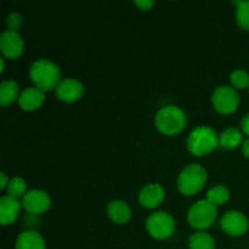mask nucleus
Instances as JSON below:
<instances>
[{
    "label": "nucleus",
    "mask_w": 249,
    "mask_h": 249,
    "mask_svg": "<svg viewBox=\"0 0 249 249\" xmlns=\"http://www.w3.org/2000/svg\"><path fill=\"white\" fill-rule=\"evenodd\" d=\"M29 77L41 91H50L57 88L61 82V72L57 65L51 61L41 58L36 61L29 70Z\"/></svg>",
    "instance_id": "f257e3e1"
},
{
    "label": "nucleus",
    "mask_w": 249,
    "mask_h": 249,
    "mask_svg": "<svg viewBox=\"0 0 249 249\" xmlns=\"http://www.w3.org/2000/svg\"><path fill=\"white\" fill-rule=\"evenodd\" d=\"M219 136L214 129L209 126H197L191 131L187 139V150L195 156H206L214 151L218 146Z\"/></svg>",
    "instance_id": "f03ea898"
},
{
    "label": "nucleus",
    "mask_w": 249,
    "mask_h": 249,
    "mask_svg": "<svg viewBox=\"0 0 249 249\" xmlns=\"http://www.w3.org/2000/svg\"><path fill=\"white\" fill-rule=\"evenodd\" d=\"M156 126L165 135H177L186 125V114L177 106H165L158 111L155 119Z\"/></svg>",
    "instance_id": "7ed1b4c3"
},
{
    "label": "nucleus",
    "mask_w": 249,
    "mask_h": 249,
    "mask_svg": "<svg viewBox=\"0 0 249 249\" xmlns=\"http://www.w3.org/2000/svg\"><path fill=\"white\" fill-rule=\"evenodd\" d=\"M207 181V172L199 164L185 167L178 178V189L185 196H192L203 189Z\"/></svg>",
    "instance_id": "20e7f679"
},
{
    "label": "nucleus",
    "mask_w": 249,
    "mask_h": 249,
    "mask_svg": "<svg viewBox=\"0 0 249 249\" xmlns=\"http://www.w3.org/2000/svg\"><path fill=\"white\" fill-rule=\"evenodd\" d=\"M216 216H218V209L215 204L211 203L208 199H202V201L196 202L190 208L187 220L192 228L203 230V229H208L214 223Z\"/></svg>",
    "instance_id": "39448f33"
},
{
    "label": "nucleus",
    "mask_w": 249,
    "mask_h": 249,
    "mask_svg": "<svg viewBox=\"0 0 249 249\" xmlns=\"http://www.w3.org/2000/svg\"><path fill=\"white\" fill-rule=\"evenodd\" d=\"M146 228L152 237L157 240H165L174 232L175 221L167 212H156L148 216Z\"/></svg>",
    "instance_id": "423d86ee"
},
{
    "label": "nucleus",
    "mask_w": 249,
    "mask_h": 249,
    "mask_svg": "<svg viewBox=\"0 0 249 249\" xmlns=\"http://www.w3.org/2000/svg\"><path fill=\"white\" fill-rule=\"evenodd\" d=\"M212 102H213L214 108L219 113L230 114L237 109L238 104H240V96L233 88L223 85V87L215 89L213 96H212Z\"/></svg>",
    "instance_id": "0eeeda50"
},
{
    "label": "nucleus",
    "mask_w": 249,
    "mask_h": 249,
    "mask_svg": "<svg viewBox=\"0 0 249 249\" xmlns=\"http://www.w3.org/2000/svg\"><path fill=\"white\" fill-rule=\"evenodd\" d=\"M0 50L7 58H18L23 53L24 43L22 36L17 32L5 31L0 36Z\"/></svg>",
    "instance_id": "6e6552de"
},
{
    "label": "nucleus",
    "mask_w": 249,
    "mask_h": 249,
    "mask_svg": "<svg viewBox=\"0 0 249 249\" xmlns=\"http://www.w3.org/2000/svg\"><path fill=\"white\" fill-rule=\"evenodd\" d=\"M50 206V196L41 190H31L22 198V207L32 214L45 213Z\"/></svg>",
    "instance_id": "1a4fd4ad"
},
{
    "label": "nucleus",
    "mask_w": 249,
    "mask_h": 249,
    "mask_svg": "<svg viewBox=\"0 0 249 249\" xmlns=\"http://www.w3.org/2000/svg\"><path fill=\"white\" fill-rule=\"evenodd\" d=\"M221 228L228 235L238 237L247 232L249 223L245 214L237 211H231L228 212L221 219Z\"/></svg>",
    "instance_id": "9d476101"
},
{
    "label": "nucleus",
    "mask_w": 249,
    "mask_h": 249,
    "mask_svg": "<svg viewBox=\"0 0 249 249\" xmlns=\"http://www.w3.org/2000/svg\"><path fill=\"white\" fill-rule=\"evenodd\" d=\"M56 96L63 102H74L79 100L84 94V87L80 82L73 78L61 80L55 89Z\"/></svg>",
    "instance_id": "9b49d317"
},
{
    "label": "nucleus",
    "mask_w": 249,
    "mask_h": 249,
    "mask_svg": "<svg viewBox=\"0 0 249 249\" xmlns=\"http://www.w3.org/2000/svg\"><path fill=\"white\" fill-rule=\"evenodd\" d=\"M164 199V189L160 184H150L139 194V201L145 208H156Z\"/></svg>",
    "instance_id": "f8f14e48"
},
{
    "label": "nucleus",
    "mask_w": 249,
    "mask_h": 249,
    "mask_svg": "<svg viewBox=\"0 0 249 249\" xmlns=\"http://www.w3.org/2000/svg\"><path fill=\"white\" fill-rule=\"evenodd\" d=\"M18 199L10 196H2L0 198V223L1 225H10L17 219L21 209Z\"/></svg>",
    "instance_id": "ddd939ff"
},
{
    "label": "nucleus",
    "mask_w": 249,
    "mask_h": 249,
    "mask_svg": "<svg viewBox=\"0 0 249 249\" xmlns=\"http://www.w3.org/2000/svg\"><path fill=\"white\" fill-rule=\"evenodd\" d=\"M45 94L38 88H28L19 95V107L24 111H34L43 105Z\"/></svg>",
    "instance_id": "4468645a"
},
{
    "label": "nucleus",
    "mask_w": 249,
    "mask_h": 249,
    "mask_svg": "<svg viewBox=\"0 0 249 249\" xmlns=\"http://www.w3.org/2000/svg\"><path fill=\"white\" fill-rule=\"evenodd\" d=\"M107 214L113 223L122 225V224H126L130 220L131 209L129 208L125 202L112 201L107 206Z\"/></svg>",
    "instance_id": "2eb2a0df"
},
{
    "label": "nucleus",
    "mask_w": 249,
    "mask_h": 249,
    "mask_svg": "<svg viewBox=\"0 0 249 249\" xmlns=\"http://www.w3.org/2000/svg\"><path fill=\"white\" fill-rule=\"evenodd\" d=\"M16 249H45V242L36 231H24L17 237Z\"/></svg>",
    "instance_id": "dca6fc26"
},
{
    "label": "nucleus",
    "mask_w": 249,
    "mask_h": 249,
    "mask_svg": "<svg viewBox=\"0 0 249 249\" xmlns=\"http://www.w3.org/2000/svg\"><path fill=\"white\" fill-rule=\"evenodd\" d=\"M18 94L19 88L16 82H14V80H4L0 84V104H1V106H9L10 104H12L18 97Z\"/></svg>",
    "instance_id": "f3484780"
},
{
    "label": "nucleus",
    "mask_w": 249,
    "mask_h": 249,
    "mask_svg": "<svg viewBox=\"0 0 249 249\" xmlns=\"http://www.w3.org/2000/svg\"><path fill=\"white\" fill-rule=\"evenodd\" d=\"M219 141H220V145L223 147L232 150V148L238 147L242 143L243 134L240 129L229 128L221 133V135L219 136Z\"/></svg>",
    "instance_id": "a211bd4d"
},
{
    "label": "nucleus",
    "mask_w": 249,
    "mask_h": 249,
    "mask_svg": "<svg viewBox=\"0 0 249 249\" xmlns=\"http://www.w3.org/2000/svg\"><path fill=\"white\" fill-rule=\"evenodd\" d=\"M190 249H215V241L209 233L199 231L190 237Z\"/></svg>",
    "instance_id": "6ab92c4d"
},
{
    "label": "nucleus",
    "mask_w": 249,
    "mask_h": 249,
    "mask_svg": "<svg viewBox=\"0 0 249 249\" xmlns=\"http://www.w3.org/2000/svg\"><path fill=\"white\" fill-rule=\"evenodd\" d=\"M7 196L14 197V198L19 199L23 198L24 195L27 194V184L21 178H12L7 185Z\"/></svg>",
    "instance_id": "aec40b11"
},
{
    "label": "nucleus",
    "mask_w": 249,
    "mask_h": 249,
    "mask_svg": "<svg viewBox=\"0 0 249 249\" xmlns=\"http://www.w3.org/2000/svg\"><path fill=\"white\" fill-rule=\"evenodd\" d=\"M230 198V192L223 185H219V186L213 187L208 191L207 194V199H208L211 203L213 204H224L225 202L229 201Z\"/></svg>",
    "instance_id": "412c9836"
},
{
    "label": "nucleus",
    "mask_w": 249,
    "mask_h": 249,
    "mask_svg": "<svg viewBox=\"0 0 249 249\" xmlns=\"http://www.w3.org/2000/svg\"><path fill=\"white\" fill-rule=\"evenodd\" d=\"M237 5V12L236 18L241 28L249 31V1H236Z\"/></svg>",
    "instance_id": "4be33fe9"
},
{
    "label": "nucleus",
    "mask_w": 249,
    "mask_h": 249,
    "mask_svg": "<svg viewBox=\"0 0 249 249\" xmlns=\"http://www.w3.org/2000/svg\"><path fill=\"white\" fill-rule=\"evenodd\" d=\"M230 80L232 85L237 89H245L249 88V75L247 72L242 70H237L235 72L231 73Z\"/></svg>",
    "instance_id": "5701e85b"
},
{
    "label": "nucleus",
    "mask_w": 249,
    "mask_h": 249,
    "mask_svg": "<svg viewBox=\"0 0 249 249\" xmlns=\"http://www.w3.org/2000/svg\"><path fill=\"white\" fill-rule=\"evenodd\" d=\"M23 24V19H22V16L17 12H14V14H10L9 16L6 17V26L9 28V31L17 32Z\"/></svg>",
    "instance_id": "b1692460"
},
{
    "label": "nucleus",
    "mask_w": 249,
    "mask_h": 249,
    "mask_svg": "<svg viewBox=\"0 0 249 249\" xmlns=\"http://www.w3.org/2000/svg\"><path fill=\"white\" fill-rule=\"evenodd\" d=\"M134 5L138 6L140 10L146 11V10H150L151 7L155 5V1H153V0H135V1H134Z\"/></svg>",
    "instance_id": "393cba45"
},
{
    "label": "nucleus",
    "mask_w": 249,
    "mask_h": 249,
    "mask_svg": "<svg viewBox=\"0 0 249 249\" xmlns=\"http://www.w3.org/2000/svg\"><path fill=\"white\" fill-rule=\"evenodd\" d=\"M241 128H242L243 133L249 136V113L246 114L242 118V121H241Z\"/></svg>",
    "instance_id": "a878e982"
},
{
    "label": "nucleus",
    "mask_w": 249,
    "mask_h": 249,
    "mask_svg": "<svg viewBox=\"0 0 249 249\" xmlns=\"http://www.w3.org/2000/svg\"><path fill=\"white\" fill-rule=\"evenodd\" d=\"M0 180H1V181H0V189L4 190L5 187H7V185H9L10 180L7 179V177L4 174V173H1V174H0Z\"/></svg>",
    "instance_id": "bb28decb"
},
{
    "label": "nucleus",
    "mask_w": 249,
    "mask_h": 249,
    "mask_svg": "<svg viewBox=\"0 0 249 249\" xmlns=\"http://www.w3.org/2000/svg\"><path fill=\"white\" fill-rule=\"evenodd\" d=\"M242 152H243V155L246 156V157L249 158V139H248V140H246L245 142H243Z\"/></svg>",
    "instance_id": "cd10ccee"
},
{
    "label": "nucleus",
    "mask_w": 249,
    "mask_h": 249,
    "mask_svg": "<svg viewBox=\"0 0 249 249\" xmlns=\"http://www.w3.org/2000/svg\"><path fill=\"white\" fill-rule=\"evenodd\" d=\"M4 67H5V63H4V58H1V68H0V72H4Z\"/></svg>",
    "instance_id": "c85d7f7f"
}]
</instances>
